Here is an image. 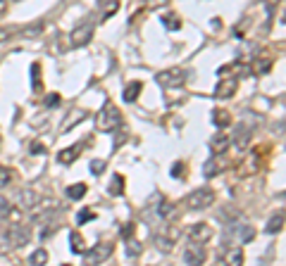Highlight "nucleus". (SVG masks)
<instances>
[{"label": "nucleus", "mask_w": 286, "mask_h": 266, "mask_svg": "<svg viewBox=\"0 0 286 266\" xmlns=\"http://www.w3.org/2000/svg\"><path fill=\"white\" fill-rule=\"evenodd\" d=\"M124 124V119H122V112L117 107L112 105V102H105L103 109H100L98 114V126L103 133H117Z\"/></svg>", "instance_id": "1"}, {"label": "nucleus", "mask_w": 286, "mask_h": 266, "mask_svg": "<svg viewBox=\"0 0 286 266\" xmlns=\"http://www.w3.org/2000/svg\"><path fill=\"white\" fill-rule=\"evenodd\" d=\"M184 204H186V209H191V212L208 209V207L215 204V190H212V188H196L193 192H188L186 195Z\"/></svg>", "instance_id": "2"}, {"label": "nucleus", "mask_w": 286, "mask_h": 266, "mask_svg": "<svg viewBox=\"0 0 286 266\" xmlns=\"http://www.w3.org/2000/svg\"><path fill=\"white\" fill-rule=\"evenodd\" d=\"M2 238H5V243L12 247H24L29 240H31V228L24 224H10L7 228H5V233H2Z\"/></svg>", "instance_id": "3"}, {"label": "nucleus", "mask_w": 286, "mask_h": 266, "mask_svg": "<svg viewBox=\"0 0 286 266\" xmlns=\"http://www.w3.org/2000/svg\"><path fill=\"white\" fill-rule=\"evenodd\" d=\"M188 79V72L181 69V67H174V69H165L155 76V81L162 86V88H176V86H184Z\"/></svg>", "instance_id": "4"}, {"label": "nucleus", "mask_w": 286, "mask_h": 266, "mask_svg": "<svg viewBox=\"0 0 286 266\" xmlns=\"http://www.w3.org/2000/svg\"><path fill=\"white\" fill-rule=\"evenodd\" d=\"M179 228H174V226H162V231L155 235V245H157V250L160 252H165V255H169L172 250H174L176 240H179Z\"/></svg>", "instance_id": "5"}, {"label": "nucleus", "mask_w": 286, "mask_h": 266, "mask_svg": "<svg viewBox=\"0 0 286 266\" xmlns=\"http://www.w3.org/2000/svg\"><path fill=\"white\" fill-rule=\"evenodd\" d=\"M112 252H115V245L112 243H98L91 250H84V262L86 264H103L105 259H110Z\"/></svg>", "instance_id": "6"}, {"label": "nucleus", "mask_w": 286, "mask_h": 266, "mask_svg": "<svg viewBox=\"0 0 286 266\" xmlns=\"http://www.w3.org/2000/svg\"><path fill=\"white\" fill-rule=\"evenodd\" d=\"M29 212H31L33 221H45L48 216H53L55 212H60V202H55V200H38Z\"/></svg>", "instance_id": "7"}, {"label": "nucleus", "mask_w": 286, "mask_h": 266, "mask_svg": "<svg viewBox=\"0 0 286 266\" xmlns=\"http://www.w3.org/2000/svg\"><path fill=\"white\" fill-rule=\"evenodd\" d=\"M181 257H184V264L198 266V264L205 262V247H203V243H193V240H188V245L184 247Z\"/></svg>", "instance_id": "8"}, {"label": "nucleus", "mask_w": 286, "mask_h": 266, "mask_svg": "<svg viewBox=\"0 0 286 266\" xmlns=\"http://www.w3.org/2000/svg\"><path fill=\"white\" fill-rule=\"evenodd\" d=\"M212 226L210 224H205V221H200V224H191L188 226V231H186V235H188V240H193V243H210L212 240Z\"/></svg>", "instance_id": "9"}, {"label": "nucleus", "mask_w": 286, "mask_h": 266, "mask_svg": "<svg viewBox=\"0 0 286 266\" xmlns=\"http://www.w3.org/2000/svg\"><path fill=\"white\" fill-rule=\"evenodd\" d=\"M93 38V24H81L77 26L74 31L69 33V43H72V48H84L88 45Z\"/></svg>", "instance_id": "10"}, {"label": "nucleus", "mask_w": 286, "mask_h": 266, "mask_svg": "<svg viewBox=\"0 0 286 266\" xmlns=\"http://www.w3.org/2000/svg\"><path fill=\"white\" fill-rule=\"evenodd\" d=\"M81 148H84V143H74V145H69V148L60 150V152H57V162H60V164H72V162H77V157L81 155Z\"/></svg>", "instance_id": "11"}, {"label": "nucleus", "mask_w": 286, "mask_h": 266, "mask_svg": "<svg viewBox=\"0 0 286 266\" xmlns=\"http://www.w3.org/2000/svg\"><path fill=\"white\" fill-rule=\"evenodd\" d=\"M229 145H231V138L227 136V133H222V128H220V133L212 136V140H210V150H212V155H224V152L229 150Z\"/></svg>", "instance_id": "12"}, {"label": "nucleus", "mask_w": 286, "mask_h": 266, "mask_svg": "<svg viewBox=\"0 0 286 266\" xmlns=\"http://www.w3.org/2000/svg\"><path fill=\"white\" fill-rule=\"evenodd\" d=\"M236 88H239V79H222L217 88H215V95L217 97H231L236 93Z\"/></svg>", "instance_id": "13"}, {"label": "nucleus", "mask_w": 286, "mask_h": 266, "mask_svg": "<svg viewBox=\"0 0 286 266\" xmlns=\"http://www.w3.org/2000/svg\"><path fill=\"white\" fill-rule=\"evenodd\" d=\"M17 197H19V207H22V209H26V212H29V209H31L33 204H36L38 200H41V197H38V192L29 190V188H24V190H19V195H17Z\"/></svg>", "instance_id": "14"}, {"label": "nucleus", "mask_w": 286, "mask_h": 266, "mask_svg": "<svg viewBox=\"0 0 286 266\" xmlns=\"http://www.w3.org/2000/svg\"><path fill=\"white\" fill-rule=\"evenodd\" d=\"M143 90V84L141 81H132V84L124 88V93H122V97H124V102H136V97H139V93Z\"/></svg>", "instance_id": "15"}, {"label": "nucleus", "mask_w": 286, "mask_h": 266, "mask_svg": "<svg viewBox=\"0 0 286 266\" xmlns=\"http://www.w3.org/2000/svg\"><path fill=\"white\" fill-rule=\"evenodd\" d=\"M69 245H72V252H74V255H84L86 240H84V235L79 233V231H72V233H69Z\"/></svg>", "instance_id": "16"}, {"label": "nucleus", "mask_w": 286, "mask_h": 266, "mask_svg": "<svg viewBox=\"0 0 286 266\" xmlns=\"http://www.w3.org/2000/svg\"><path fill=\"white\" fill-rule=\"evenodd\" d=\"M224 167H227V164L222 160H217V155H215L210 162H205V171H203V174H205L208 178H212V176H217L220 171H224Z\"/></svg>", "instance_id": "17"}, {"label": "nucleus", "mask_w": 286, "mask_h": 266, "mask_svg": "<svg viewBox=\"0 0 286 266\" xmlns=\"http://www.w3.org/2000/svg\"><path fill=\"white\" fill-rule=\"evenodd\" d=\"M212 124L217 128H227L231 124V114L227 109H215V112H212Z\"/></svg>", "instance_id": "18"}, {"label": "nucleus", "mask_w": 286, "mask_h": 266, "mask_svg": "<svg viewBox=\"0 0 286 266\" xmlns=\"http://www.w3.org/2000/svg\"><path fill=\"white\" fill-rule=\"evenodd\" d=\"M160 19H162V24H165L167 31H179V29H181V17H179V14H174V12L162 14Z\"/></svg>", "instance_id": "19"}, {"label": "nucleus", "mask_w": 286, "mask_h": 266, "mask_svg": "<svg viewBox=\"0 0 286 266\" xmlns=\"http://www.w3.org/2000/svg\"><path fill=\"white\" fill-rule=\"evenodd\" d=\"M176 204L174 202H169V200H162L160 202V207H157V214H160V219H174L176 216Z\"/></svg>", "instance_id": "20"}, {"label": "nucleus", "mask_w": 286, "mask_h": 266, "mask_svg": "<svg viewBox=\"0 0 286 266\" xmlns=\"http://www.w3.org/2000/svg\"><path fill=\"white\" fill-rule=\"evenodd\" d=\"M0 219H5V221H10V219H19V212H17L7 200H2V197H0Z\"/></svg>", "instance_id": "21"}, {"label": "nucleus", "mask_w": 286, "mask_h": 266, "mask_svg": "<svg viewBox=\"0 0 286 266\" xmlns=\"http://www.w3.org/2000/svg\"><path fill=\"white\" fill-rule=\"evenodd\" d=\"M110 195L112 197H120V195H124V176H120V174H115L110 181Z\"/></svg>", "instance_id": "22"}, {"label": "nucleus", "mask_w": 286, "mask_h": 266, "mask_svg": "<svg viewBox=\"0 0 286 266\" xmlns=\"http://www.w3.org/2000/svg\"><path fill=\"white\" fill-rule=\"evenodd\" d=\"M86 183H74V185H69V188H67V197H69V200H81V197H84V195H86Z\"/></svg>", "instance_id": "23"}, {"label": "nucleus", "mask_w": 286, "mask_h": 266, "mask_svg": "<svg viewBox=\"0 0 286 266\" xmlns=\"http://www.w3.org/2000/svg\"><path fill=\"white\" fill-rule=\"evenodd\" d=\"M224 264H231V266L243 264V250H241V247H234V250H229V252H227V257H224Z\"/></svg>", "instance_id": "24"}, {"label": "nucleus", "mask_w": 286, "mask_h": 266, "mask_svg": "<svg viewBox=\"0 0 286 266\" xmlns=\"http://www.w3.org/2000/svg\"><path fill=\"white\" fill-rule=\"evenodd\" d=\"M284 228V212H279V214H275L272 219H270V224H267V233H279Z\"/></svg>", "instance_id": "25"}, {"label": "nucleus", "mask_w": 286, "mask_h": 266, "mask_svg": "<svg viewBox=\"0 0 286 266\" xmlns=\"http://www.w3.org/2000/svg\"><path fill=\"white\" fill-rule=\"evenodd\" d=\"M29 264H33V266L48 264V250H43V247H38L36 252H31V255H29Z\"/></svg>", "instance_id": "26"}, {"label": "nucleus", "mask_w": 286, "mask_h": 266, "mask_svg": "<svg viewBox=\"0 0 286 266\" xmlns=\"http://www.w3.org/2000/svg\"><path fill=\"white\" fill-rule=\"evenodd\" d=\"M100 7H103V19H110L112 14H115V10L120 7V2L117 0H103Z\"/></svg>", "instance_id": "27"}, {"label": "nucleus", "mask_w": 286, "mask_h": 266, "mask_svg": "<svg viewBox=\"0 0 286 266\" xmlns=\"http://www.w3.org/2000/svg\"><path fill=\"white\" fill-rule=\"evenodd\" d=\"M31 76H33V90H41V64H31Z\"/></svg>", "instance_id": "28"}, {"label": "nucleus", "mask_w": 286, "mask_h": 266, "mask_svg": "<svg viewBox=\"0 0 286 266\" xmlns=\"http://www.w3.org/2000/svg\"><path fill=\"white\" fill-rule=\"evenodd\" d=\"M12 183V171L7 167H0V188H7Z\"/></svg>", "instance_id": "29"}, {"label": "nucleus", "mask_w": 286, "mask_h": 266, "mask_svg": "<svg viewBox=\"0 0 286 266\" xmlns=\"http://www.w3.org/2000/svg\"><path fill=\"white\" fill-rule=\"evenodd\" d=\"M105 167H108L105 160H91V174H93V176H100V174L105 171Z\"/></svg>", "instance_id": "30"}, {"label": "nucleus", "mask_w": 286, "mask_h": 266, "mask_svg": "<svg viewBox=\"0 0 286 266\" xmlns=\"http://www.w3.org/2000/svg\"><path fill=\"white\" fill-rule=\"evenodd\" d=\"M93 219H96V212H91V209H81L79 216H77V224L81 226V224H86V221H93Z\"/></svg>", "instance_id": "31"}, {"label": "nucleus", "mask_w": 286, "mask_h": 266, "mask_svg": "<svg viewBox=\"0 0 286 266\" xmlns=\"http://www.w3.org/2000/svg\"><path fill=\"white\" fill-rule=\"evenodd\" d=\"M41 31H43V26H41V24H33V26H29V29H24L22 33L26 36V38H36Z\"/></svg>", "instance_id": "32"}, {"label": "nucleus", "mask_w": 286, "mask_h": 266, "mask_svg": "<svg viewBox=\"0 0 286 266\" xmlns=\"http://www.w3.org/2000/svg\"><path fill=\"white\" fill-rule=\"evenodd\" d=\"M84 117H86V112H84V109H74V117L69 119V121H67V119H65V128L74 126V124H77L79 119H84Z\"/></svg>", "instance_id": "33"}, {"label": "nucleus", "mask_w": 286, "mask_h": 266, "mask_svg": "<svg viewBox=\"0 0 286 266\" xmlns=\"http://www.w3.org/2000/svg\"><path fill=\"white\" fill-rule=\"evenodd\" d=\"M167 5H169V0H148L145 2L148 10H157V7H167Z\"/></svg>", "instance_id": "34"}, {"label": "nucleus", "mask_w": 286, "mask_h": 266, "mask_svg": "<svg viewBox=\"0 0 286 266\" xmlns=\"http://www.w3.org/2000/svg\"><path fill=\"white\" fill-rule=\"evenodd\" d=\"M139 252H141V245H139L136 240H132V238H129V247H127V255H129V257H136Z\"/></svg>", "instance_id": "35"}, {"label": "nucleus", "mask_w": 286, "mask_h": 266, "mask_svg": "<svg viewBox=\"0 0 286 266\" xmlns=\"http://www.w3.org/2000/svg\"><path fill=\"white\" fill-rule=\"evenodd\" d=\"M186 167H184V164H181V162H176L174 167H172V176H174V178H179V176H181V178H184V176H186Z\"/></svg>", "instance_id": "36"}, {"label": "nucleus", "mask_w": 286, "mask_h": 266, "mask_svg": "<svg viewBox=\"0 0 286 266\" xmlns=\"http://www.w3.org/2000/svg\"><path fill=\"white\" fill-rule=\"evenodd\" d=\"M132 235H134V224H124V226H122V238H127V240H129Z\"/></svg>", "instance_id": "37"}, {"label": "nucleus", "mask_w": 286, "mask_h": 266, "mask_svg": "<svg viewBox=\"0 0 286 266\" xmlns=\"http://www.w3.org/2000/svg\"><path fill=\"white\" fill-rule=\"evenodd\" d=\"M10 38H12V31H10V29H5V26H0V43L10 41Z\"/></svg>", "instance_id": "38"}, {"label": "nucleus", "mask_w": 286, "mask_h": 266, "mask_svg": "<svg viewBox=\"0 0 286 266\" xmlns=\"http://www.w3.org/2000/svg\"><path fill=\"white\" fill-rule=\"evenodd\" d=\"M31 152L33 155H41V152H45V148L41 145V143H31Z\"/></svg>", "instance_id": "39"}, {"label": "nucleus", "mask_w": 286, "mask_h": 266, "mask_svg": "<svg viewBox=\"0 0 286 266\" xmlns=\"http://www.w3.org/2000/svg\"><path fill=\"white\" fill-rule=\"evenodd\" d=\"M57 102H60V97H57L55 93H53V95H50V97H48V100H45V105H48V107H55Z\"/></svg>", "instance_id": "40"}, {"label": "nucleus", "mask_w": 286, "mask_h": 266, "mask_svg": "<svg viewBox=\"0 0 286 266\" xmlns=\"http://www.w3.org/2000/svg\"><path fill=\"white\" fill-rule=\"evenodd\" d=\"M5 2H7V0H0V12L5 10Z\"/></svg>", "instance_id": "41"}]
</instances>
